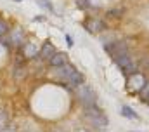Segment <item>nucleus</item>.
<instances>
[{
    "instance_id": "obj_19",
    "label": "nucleus",
    "mask_w": 149,
    "mask_h": 132,
    "mask_svg": "<svg viewBox=\"0 0 149 132\" xmlns=\"http://www.w3.org/2000/svg\"><path fill=\"white\" fill-rule=\"evenodd\" d=\"M54 132H64V131H63V129H56Z\"/></svg>"
},
{
    "instance_id": "obj_18",
    "label": "nucleus",
    "mask_w": 149,
    "mask_h": 132,
    "mask_svg": "<svg viewBox=\"0 0 149 132\" xmlns=\"http://www.w3.org/2000/svg\"><path fill=\"white\" fill-rule=\"evenodd\" d=\"M2 132H17V131H16V127H14V125H7Z\"/></svg>"
},
{
    "instance_id": "obj_20",
    "label": "nucleus",
    "mask_w": 149,
    "mask_h": 132,
    "mask_svg": "<svg viewBox=\"0 0 149 132\" xmlns=\"http://www.w3.org/2000/svg\"><path fill=\"white\" fill-rule=\"evenodd\" d=\"M78 132H88V131H85V129H80V131H78Z\"/></svg>"
},
{
    "instance_id": "obj_3",
    "label": "nucleus",
    "mask_w": 149,
    "mask_h": 132,
    "mask_svg": "<svg viewBox=\"0 0 149 132\" xmlns=\"http://www.w3.org/2000/svg\"><path fill=\"white\" fill-rule=\"evenodd\" d=\"M78 98L80 101L85 104V108L87 106H94L95 104V94H94V91L92 89H88L87 85H78Z\"/></svg>"
},
{
    "instance_id": "obj_11",
    "label": "nucleus",
    "mask_w": 149,
    "mask_h": 132,
    "mask_svg": "<svg viewBox=\"0 0 149 132\" xmlns=\"http://www.w3.org/2000/svg\"><path fill=\"white\" fill-rule=\"evenodd\" d=\"M37 54H38V51L33 44L24 45V56H26V58H37Z\"/></svg>"
},
{
    "instance_id": "obj_12",
    "label": "nucleus",
    "mask_w": 149,
    "mask_h": 132,
    "mask_svg": "<svg viewBox=\"0 0 149 132\" xmlns=\"http://www.w3.org/2000/svg\"><path fill=\"white\" fill-rule=\"evenodd\" d=\"M121 115H125L127 118H139V115L134 110H130L128 106H121Z\"/></svg>"
},
{
    "instance_id": "obj_17",
    "label": "nucleus",
    "mask_w": 149,
    "mask_h": 132,
    "mask_svg": "<svg viewBox=\"0 0 149 132\" xmlns=\"http://www.w3.org/2000/svg\"><path fill=\"white\" fill-rule=\"evenodd\" d=\"M5 32H7V23L0 19V37H2V35H5Z\"/></svg>"
},
{
    "instance_id": "obj_13",
    "label": "nucleus",
    "mask_w": 149,
    "mask_h": 132,
    "mask_svg": "<svg viewBox=\"0 0 149 132\" xmlns=\"http://www.w3.org/2000/svg\"><path fill=\"white\" fill-rule=\"evenodd\" d=\"M24 75H26V70H24V66H21L19 63H17V65H16V73H14L16 80H23V78H24Z\"/></svg>"
},
{
    "instance_id": "obj_1",
    "label": "nucleus",
    "mask_w": 149,
    "mask_h": 132,
    "mask_svg": "<svg viewBox=\"0 0 149 132\" xmlns=\"http://www.w3.org/2000/svg\"><path fill=\"white\" fill-rule=\"evenodd\" d=\"M57 75H59L63 80H68L70 84H73V85H76V87L83 84V75L78 73L73 66L68 65V63H66L64 66H61V68H57Z\"/></svg>"
},
{
    "instance_id": "obj_4",
    "label": "nucleus",
    "mask_w": 149,
    "mask_h": 132,
    "mask_svg": "<svg viewBox=\"0 0 149 132\" xmlns=\"http://www.w3.org/2000/svg\"><path fill=\"white\" fill-rule=\"evenodd\" d=\"M114 61H116V65L123 70V73H127V75H134L135 73V65L132 63V59L128 58V54L118 56V58H114Z\"/></svg>"
},
{
    "instance_id": "obj_6",
    "label": "nucleus",
    "mask_w": 149,
    "mask_h": 132,
    "mask_svg": "<svg viewBox=\"0 0 149 132\" xmlns=\"http://www.w3.org/2000/svg\"><path fill=\"white\" fill-rule=\"evenodd\" d=\"M144 85H146L144 77H142L141 73H134V75H132V78H130V84H128L130 91H142V87H144Z\"/></svg>"
},
{
    "instance_id": "obj_8",
    "label": "nucleus",
    "mask_w": 149,
    "mask_h": 132,
    "mask_svg": "<svg viewBox=\"0 0 149 132\" xmlns=\"http://www.w3.org/2000/svg\"><path fill=\"white\" fill-rule=\"evenodd\" d=\"M87 30L92 33H99L104 30V23L101 21V19H90L88 23H87Z\"/></svg>"
},
{
    "instance_id": "obj_10",
    "label": "nucleus",
    "mask_w": 149,
    "mask_h": 132,
    "mask_svg": "<svg viewBox=\"0 0 149 132\" xmlns=\"http://www.w3.org/2000/svg\"><path fill=\"white\" fill-rule=\"evenodd\" d=\"M10 42L16 44V45L23 44V32L21 30H14V32L10 33Z\"/></svg>"
},
{
    "instance_id": "obj_16",
    "label": "nucleus",
    "mask_w": 149,
    "mask_h": 132,
    "mask_svg": "<svg viewBox=\"0 0 149 132\" xmlns=\"http://www.w3.org/2000/svg\"><path fill=\"white\" fill-rule=\"evenodd\" d=\"M142 96H144V101H149V82L142 87Z\"/></svg>"
},
{
    "instance_id": "obj_5",
    "label": "nucleus",
    "mask_w": 149,
    "mask_h": 132,
    "mask_svg": "<svg viewBox=\"0 0 149 132\" xmlns=\"http://www.w3.org/2000/svg\"><path fill=\"white\" fill-rule=\"evenodd\" d=\"M106 51L111 54L113 58H118V56H125L128 52L125 42H114V44H108L106 45Z\"/></svg>"
},
{
    "instance_id": "obj_14",
    "label": "nucleus",
    "mask_w": 149,
    "mask_h": 132,
    "mask_svg": "<svg viewBox=\"0 0 149 132\" xmlns=\"http://www.w3.org/2000/svg\"><path fill=\"white\" fill-rule=\"evenodd\" d=\"M7 122H9V118H7V113H5L3 110H0V132L7 127Z\"/></svg>"
},
{
    "instance_id": "obj_2",
    "label": "nucleus",
    "mask_w": 149,
    "mask_h": 132,
    "mask_svg": "<svg viewBox=\"0 0 149 132\" xmlns=\"http://www.w3.org/2000/svg\"><path fill=\"white\" fill-rule=\"evenodd\" d=\"M85 118L94 127H106L108 125V117L101 110H97L95 106H87L85 108Z\"/></svg>"
},
{
    "instance_id": "obj_9",
    "label": "nucleus",
    "mask_w": 149,
    "mask_h": 132,
    "mask_svg": "<svg viewBox=\"0 0 149 132\" xmlns=\"http://www.w3.org/2000/svg\"><path fill=\"white\" fill-rule=\"evenodd\" d=\"M56 54V49H54V45L52 44H43V47H42V51H40V56L43 58V59H47V61H50V58Z\"/></svg>"
},
{
    "instance_id": "obj_7",
    "label": "nucleus",
    "mask_w": 149,
    "mask_h": 132,
    "mask_svg": "<svg viewBox=\"0 0 149 132\" xmlns=\"http://www.w3.org/2000/svg\"><path fill=\"white\" fill-rule=\"evenodd\" d=\"M50 66H54V68H61V66L66 65V54H63V52H56L52 58H50Z\"/></svg>"
},
{
    "instance_id": "obj_15",
    "label": "nucleus",
    "mask_w": 149,
    "mask_h": 132,
    "mask_svg": "<svg viewBox=\"0 0 149 132\" xmlns=\"http://www.w3.org/2000/svg\"><path fill=\"white\" fill-rule=\"evenodd\" d=\"M38 5L45 7L47 11H52V4H50V2H47V0H38Z\"/></svg>"
},
{
    "instance_id": "obj_21",
    "label": "nucleus",
    "mask_w": 149,
    "mask_h": 132,
    "mask_svg": "<svg viewBox=\"0 0 149 132\" xmlns=\"http://www.w3.org/2000/svg\"><path fill=\"white\" fill-rule=\"evenodd\" d=\"M16 2H21V0H16Z\"/></svg>"
}]
</instances>
